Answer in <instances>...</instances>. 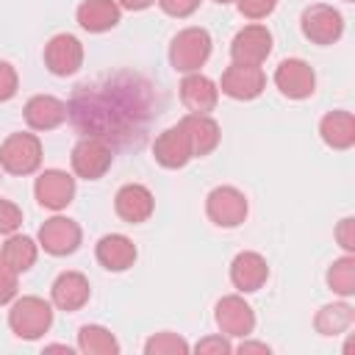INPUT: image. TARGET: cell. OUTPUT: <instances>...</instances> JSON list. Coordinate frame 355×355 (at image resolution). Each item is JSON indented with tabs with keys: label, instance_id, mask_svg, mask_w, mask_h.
Wrapping results in <instances>:
<instances>
[{
	"label": "cell",
	"instance_id": "cell-1",
	"mask_svg": "<svg viewBox=\"0 0 355 355\" xmlns=\"http://www.w3.org/2000/svg\"><path fill=\"white\" fill-rule=\"evenodd\" d=\"M8 327L22 341H36L53 327V302L36 294L14 297L8 308Z\"/></svg>",
	"mask_w": 355,
	"mask_h": 355
},
{
	"label": "cell",
	"instance_id": "cell-2",
	"mask_svg": "<svg viewBox=\"0 0 355 355\" xmlns=\"http://www.w3.org/2000/svg\"><path fill=\"white\" fill-rule=\"evenodd\" d=\"M214 50V39L205 28H183L175 33L172 44H169V64L175 72H200V67H205V61L211 58Z\"/></svg>",
	"mask_w": 355,
	"mask_h": 355
},
{
	"label": "cell",
	"instance_id": "cell-3",
	"mask_svg": "<svg viewBox=\"0 0 355 355\" xmlns=\"http://www.w3.org/2000/svg\"><path fill=\"white\" fill-rule=\"evenodd\" d=\"M42 166V139L31 130L8 133L0 144V169L17 178L33 175Z\"/></svg>",
	"mask_w": 355,
	"mask_h": 355
},
{
	"label": "cell",
	"instance_id": "cell-4",
	"mask_svg": "<svg viewBox=\"0 0 355 355\" xmlns=\"http://www.w3.org/2000/svg\"><path fill=\"white\" fill-rule=\"evenodd\" d=\"M69 164H72V172L78 178L100 180L111 169V164H114V150H111V144L103 136H83L72 147Z\"/></svg>",
	"mask_w": 355,
	"mask_h": 355
},
{
	"label": "cell",
	"instance_id": "cell-5",
	"mask_svg": "<svg viewBox=\"0 0 355 355\" xmlns=\"http://www.w3.org/2000/svg\"><path fill=\"white\" fill-rule=\"evenodd\" d=\"M300 28H302V36L319 47H327V44H336L341 36H344V17L338 8L327 6V3H313L302 11L300 17Z\"/></svg>",
	"mask_w": 355,
	"mask_h": 355
},
{
	"label": "cell",
	"instance_id": "cell-6",
	"mask_svg": "<svg viewBox=\"0 0 355 355\" xmlns=\"http://www.w3.org/2000/svg\"><path fill=\"white\" fill-rule=\"evenodd\" d=\"M205 214L216 227H239L250 214L247 194L236 186H216L205 197Z\"/></svg>",
	"mask_w": 355,
	"mask_h": 355
},
{
	"label": "cell",
	"instance_id": "cell-7",
	"mask_svg": "<svg viewBox=\"0 0 355 355\" xmlns=\"http://www.w3.org/2000/svg\"><path fill=\"white\" fill-rule=\"evenodd\" d=\"M214 322L227 338H250L255 330V311L241 294H227L216 302Z\"/></svg>",
	"mask_w": 355,
	"mask_h": 355
},
{
	"label": "cell",
	"instance_id": "cell-8",
	"mask_svg": "<svg viewBox=\"0 0 355 355\" xmlns=\"http://www.w3.org/2000/svg\"><path fill=\"white\" fill-rule=\"evenodd\" d=\"M83 241V230L75 219L69 216H50L44 219V225L39 227V247L47 252V255H55V258H64V255H72Z\"/></svg>",
	"mask_w": 355,
	"mask_h": 355
},
{
	"label": "cell",
	"instance_id": "cell-9",
	"mask_svg": "<svg viewBox=\"0 0 355 355\" xmlns=\"http://www.w3.org/2000/svg\"><path fill=\"white\" fill-rule=\"evenodd\" d=\"M219 92L230 100H255L263 94L266 89V72L255 64H230L225 72H222V80L216 83Z\"/></svg>",
	"mask_w": 355,
	"mask_h": 355
},
{
	"label": "cell",
	"instance_id": "cell-10",
	"mask_svg": "<svg viewBox=\"0 0 355 355\" xmlns=\"http://www.w3.org/2000/svg\"><path fill=\"white\" fill-rule=\"evenodd\" d=\"M33 197L47 211H64L75 200V178L64 169H44L36 175Z\"/></svg>",
	"mask_w": 355,
	"mask_h": 355
},
{
	"label": "cell",
	"instance_id": "cell-11",
	"mask_svg": "<svg viewBox=\"0 0 355 355\" xmlns=\"http://www.w3.org/2000/svg\"><path fill=\"white\" fill-rule=\"evenodd\" d=\"M272 53V31L261 22H250L244 25L233 42H230V58L236 64H255L261 67Z\"/></svg>",
	"mask_w": 355,
	"mask_h": 355
},
{
	"label": "cell",
	"instance_id": "cell-12",
	"mask_svg": "<svg viewBox=\"0 0 355 355\" xmlns=\"http://www.w3.org/2000/svg\"><path fill=\"white\" fill-rule=\"evenodd\" d=\"M275 86L288 100H305L316 92V72L302 58H283L275 69Z\"/></svg>",
	"mask_w": 355,
	"mask_h": 355
},
{
	"label": "cell",
	"instance_id": "cell-13",
	"mask_svg": "<svg viewBox=\"0 0 355 355\" xmlns=\"http://www.w3.org/2000/svg\"><path fill=\"white\" fill-rule=\"evenodd\" d=\"M83 44L78 36L72 33H55L47 44H44V67L58 75V78H67V75H75L80 67H83Z\"/></svg>",
	"mask_w": 355,
	"mask_h": 355
},
{
	"label": "cell",
	"instance_id": "cell-14",
	"mask_svg": "<svg viewBox=\"0 0 355 355\" xmlns=\"http://www.w3.org/2000/svg\"><path fill=\"white\" fill-rule=\"evenodd\" d=\"M114 211H116V216H119L122 222H128V225H141V222H147V219L153 216V211H155V197H153V191H150L147 186H141V183H125V186H119V191H116V197H114Z\"/></svg>",
	"mask_w": 355,
	"mask_h": 355
},
{
	"label": "cell",
	"instance_id": "cell-15",
	"mask_svg": "<svg viewBox=\"0 0 355 355\" xmlns=\"http://www.w3.org/2000/svg\"><path fill=\"white\" fill-rule=\"evenodd\" d=\"M92 297V286H89V277L83 272H61L53 286H50V302L53 308L58 311H67V313H75L80 311Z\"/></svg>",
	"mask_w": 355,
	"mask_h": 355
},
{
	"label": "cell",
	"instance_id": "cell-16",
	"mask_svg": "<svg viewBox=\"0 0 355 355\" xmlns=\"http://www.w3.org/2000/svg\"><path fill=\"white\" fill-rule=\"evenodd\" d=\"M266 280H269V263L261 252L244 250L230 261V283L236 286L239 294H252L263 288Z\"/></svg>",
	"mask_w": 355,
	"mask_h": 355
},
{
	"label": "cell",
	"instance_id": "cell-17",
	"mask_svg": "<svg viewBox=\"0 0 355 355\" xmlns=\"http://www.w3.org/2000/svg\"><path fill=\"white\" fill-rule=\"evenodd\" d=\"M22 116H25V125L31 130L44 133V130H55L58 125H64L67 116H69V108H67L64 100H58L53 94H33L25 103Z\"/></svg>",
	"mask_w": 355,
	"mask_h": 355
},
{
	"label": "cell",
	"instance_id": "cell-18",
	"mask_svg": "<svg viewBox=\"0 0 355 355\" xmlns=\"http://www.w3.org/2000/svg\"><path fill=\"white\" fill-rule=\"evenodd\" d=\"M153 158L164 166V169H183L194 155H191V147H189V139H186V130L183 125H169L166 130H161L153 141Z\"/></svg>",
	"mask_w": 355,
	"mask_h": 355
},
{
	"label": "cell",
	"instance_id": "cell-19",
	"mask_svg": "<svg viewBox=\"0 0 355 355\" xmlns=\"http://www.w3.org/2000/svg\"><path fill=\"white\" fill-rule=\"evenodd\" d=\"M180 103L189 114H211L219 103V86L202 72H189L180 80Z\"/></svg>",
	"mask_w": 355,
	"mask_h": 355
},
{
	"label": "cell",
	"instance_id": "cell-20",
	"mask_svg": "<svg viewBox=\"0 0 355 355\" xmlns=\"http://www.w3.org/2000/svg\"><path fill=\"white\" fill-rule=\"evenodd\" d=\"M180 125L186 130V139H189V147H191L194 158L211 155L222 141V128L211 114H186L180 119Z\"/></svg>",
	"mask_w": 355,
	"mask_h": 355
},
{
	"label": "cell",
	"instance_id": "cell-21",
	"mask_svg": "<svg viewBox=\"0 0 355 355\" xmlns=\"http://www.w3.org/2000/svg\"><path fill=\"white\" fill-rule=\"evenodd\" d=\"M94 258L108 272H128L136 263L139 250L125 233H105L94 247Z\"/></svg>",
	"mask_w": 355,
	"mask_h": 355
},
{
	"label": "cell",
	"instance_id": "cell-22",
	"mask_svg": "<svg viewBox=\"0 0 355 355\" xmlns=\"http://www.w3.org/2000/svg\"><path fill=\"white\" fill-rule=\"evenodd\" d=\"M75 19L89 33H105L119 25L122 8L116 0H83L75 11Z\"/></svg>",
	"mask_w": 355,
	"mask_h": 355
},
{
	"label": "cell",
	"instance_id": "cell-23",
	"mask_svg": "<svg viewBox=\"0 0 355 355\" xmlns=\"http://www.w3.org/2000/svg\"><path fill=\"white\" fill-rule=\"evenodd\" d=\"M319 136L330 150H349L355 144V116L349 111H330L319 122Z\"/></svg>",
	"mask_w": 355,
	"mask_h": 355
},
{
	"label": "cell",
	"instance_id": "cell-24",
	"mask_svg": "<svg viewBox=\"0 0 355 355\" xmlns=\"http://www.w3.org/2000/svg\"><path fill=\"white\" fill-rule=\"evenodd\" d=\"M36 258H39V241H33L25 233H11L3 244V250H0V261L8 269H14L17 275L28 272L36 263Z\"/></svg>",
	"mask_w": 355,
	"mask_h": 355
},
{
	"label": "cell",
	"instance_id": "cell-25",
	"mask_svg": "<svg viewBox=\"0 0 355 355\" xmlns=\"http://www.w3.org/2000/svg\"><path fill=\"white\" fill-rule=\"evenodd\" d=\"M355 322V308L349 302H330L322 305L313 316V327L319 336H341L352 327Z\"/></svg>",
	"mask_w": 355,
	"mask_h": 355
},
{
	"label": "cell",
	"instance_id": "cell-26",
	"mask_svg": "<svg viewBox=\"0 0 355 355\" xmlns=\"http://www.w3.org/2000/svg\"><path fill=\"white\" fill-rule=\"evenodd\" d=\"M78 349L83 355H119L116 336L103 324H83L78 330Z\"/></svg>",
	"mask_w": 355,
	"mask_h": 355
},
{
	"label": "cell",
	"instance_id": "cell-27",
	"mask_svg": "<svg viewBox=\"0 0 355 355\" xmlns=\"http://www.w3.org/2000/svg\"><path fill=\"white\" fill-rule=\"evenodd\" d=\"M327 288L338 297H352L355 294V255L347 252L341 258H336L330 266H327Z\"/></svg>",
	"mask_w": 355,
	"mask_h": 355
},
{
	"label": "cell",
	"instance_id": "cell-28",
	"mask_svg": "<svg viewBox=\"0 0 355 355\" xmlns=\"http://www.w3.org/2000/svg\"><path fill=\"white\" fill-rule=\"evenodd\" d=\"M189 352H191V344L172 330L153 333L144 341V355H189Z\"/></svg>",
	"mask_w": 355,
	"mask_h": 355
},
{
	"label": "cell",
	"instance_id": "cell-29",
	"mask_svg": "<svg viewBox=\"0 0 355 355\" xmlns=\"http://www.w3.org/2000/svg\"><path fill=\"white\" fill-rule=\"evenodd\" d=\"M22 227V208L0 197V236H11Z\"/></svg>",
	"mask_w": 355,
	"mask_h": 355
},
{
	"label": "cell",
	"instance_id": "cell-30",
	"mask_svg": "<svg viewBox=\"0 0 355 355\" xmlns=\"http://www.w3.org/2000/svg\"><path fill=\"white\" fill-rule=\"evenodd\" d=\"M236 6H239V11H241L244 19L261 22V19H266L277 8V0H236Z\"/></svg>",
	"mask_w": 355,
	"mask_h": 355
},
{
	"label": "cell",
	"instance_id": "cell-31",
	"mask_svg": "<svg viewBox=\"0 0 355 355\" xmlns=\"http://www.w3.org/2000/svg\"><path fill=\"white\" fill-rule=\"evenodd\" d=\"M197 355H230L233 352V344L225 333H216V336H205L200 338L194 347H191Z\"/></svg>",
	"mask_w": 355,
	"mask_h": 355
},
{
	"label": "cell",
	"instance_id": "cell-32",
	"mask_svg": "<svg viewBox=\"0 0 355 355\" xmlns=\"http://www.w3.org/2000/svg\"><path fill=\"white\" fill-rule=\"evenodd\" d=\"M17 288H19V275H17L14 269H8V266L0 261V305L14 302Z\"/></svg>",
	"mask_w": 355,
	"mask_h": 355
},
{
	"label": "cell",
	"instance_id": "cell-33",
	"mask_svg": "<svg viewBox=\"0 0 355 355\" xmlns=\"http://www.w3.org/2000/svg\"><path fill=\"white\" fill-rule=\"evenodd\" d=\"M19 89V75L8 61H0V103H8Z\"/></svg>",
	"mask_w": 355,
	"mask_h": 355
},
{
	"label": "cell",
	"instance_id": "cell-34",
	"mask_svg": "<svg viewBox=\"0 0 355 355\" xmlns=\"http://www.w3.org/2000/svg\"><path fill=\"white\" fill-rule=\"evenodd\" d=\"M155 3L161 6L164 14H169L175 19H186V17H191L200 8L202 0H155Z\"/></svg>",
	"mask_w": 355,
	"mask_h": 355
},
{
	"label": "cell",
	"instance_id": "cell-35",
	"mask_svg": "<svg viewBox=\"0 0 355 355\" xmlns=\"http://www.w3.org/2000/svg\"><path fill=\"white\" fill-rule=\"evenodd\" d=\"M336 241L344 252H352L355 255V219L352 216H344L338 225H336Z\"/></svg>",
	"mask_w": 355,
	"mask_h": 355
},
{
	"label": "cell",
	"instance_id": "cell-36",
	"mask_svg": "<svg viewBox=\"0 0 355 355\" xmlns=\"http://www.w3.org/2000/svg\"><path fill=\"white\" fill-rule=\"evenodd\" d=\"M236 352H241V355H250V352H261V355H269V344H263V341H241L239 347H236Z\"/></svg>",
	"mask_w": 355,
	"mask_h": 355
},
{
	"label": "cell",
	"instance_id": "cell-37",
	"mask_svg": "<svg viewBox=\"0 0 355 355\" xmlns=\"http://www.w3.org/2000/svg\"><path fill=\"white\" fill-rule=\"evenodd\" d=\"M119 3V8H125V11H144V8H150L155 0H116Z\"/></svg>",
	"mask_w": 355,
	"mask_h": 355
},
{
	"label": "cell",
	"instance_id": "cell-38",
	"mask_svg": "<svg viewBox=\"0 0 355 355\" xmlns=\"http://www.w3.org/2000/svg\"><path fill=\"white\" fill-rule=\"evenodd\" d=\"M214 3H219V6H230V3H236V0H214Z\"/></svg>",
	"mask_w": 355,
	"mask_h": 355
},
{
	"label": "cell",
	"instance_id": "cell-39",
	"mask_svg": "<svg viewBox=\"0 0 355 355\" xmlns=\"http://www.w3.org/2000/svg\"><path fill=\"white\" fill-rule=\"evenodd\" d=\"M344 3H352V0H344Z\"/></svg>",
	"mask_w": 355,
	"mask_h": 355
},
{
	"label": "cell",
	"instance_id": "cell-40",
	"mask_svg": "<svg viewBox=\"0 0 355 355\" xmlns=\"http://www.w3.org/2000/svg\"><path fill=\"white\" fill-rule=\"evenodd\" d=\"M0 172H3V169H0ZM0 180H3V178H0Z\"/></svg>",
	"mask_w": 355,
	"mask_h": 355
}]
</instances>
